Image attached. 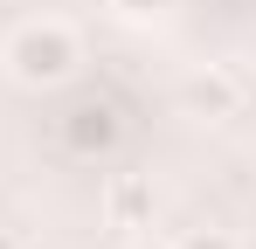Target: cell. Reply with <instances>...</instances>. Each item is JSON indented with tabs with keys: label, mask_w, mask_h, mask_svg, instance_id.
<instances>
[{
	"label": "cell",
	"mask_w": 256,
	"mask_h": 249,
	"mask_svg": "<svg viewBox=\"0 0 256 249\" xmlns=\"http://www.w3.org/2000/svg\"><path fill=\"white\" fill-rule=\"evenodd\" d=\"M7 76L28 83V90H56V83L76 76V62H84V35L62 21V14H35V21H21L14 35H7Z\"/></svg>",
	"instance_id": "cell-1"
},
{
	"label": "cell",
	"mask_w": 256,
	"mask_h": 249,
	"mask_svg": "<svg viewBox=\"0 0 256 249\" xmlns=\"http://www.w3.org/2000/svg\"><path fill=\"white\" fill-rule=\"evenodd\" d=\"M180 104L194 118H236L242 111V83L228 76V70H194V76L180 83Z\"/></svg>",
	"instance_id": "cell-2"
},
{
	"label": "cell",
	"mask_w": 256,
	"mask_h": 249,
	"mask_svg": "<svg viewBox=\"0 0 256 249\" xmlns=\"http://www.w3.org/2000/svg\"><path fill=\"white\" fill-rule=\"evenodd\" d=\"M76 118H84V124H62L70 152H111V146H118V118H111V104H84Z\"/></svg>",
	"instance_id": "cell-3"
},
{
	"label": "cell",
	"mask_w": 256,
	"mask_h": 249,
	"mask_svg": "<svg viewBox=\"0 0 256 249\" xmlns=\"http://www.w3.org/2000/svg\"><path fill=\"white\" fill-rule=\"evenodd\" d=\"M111 214H118V228H138V222L152 214V194H146V180L118 173V180H111Z\"/></svg>",
	"instance_id": "cell-4"
},
{
	"label": "cell",
	"mask_w": 256,
	"mask_h": 249,
	"mask_svg": "<svg viewBox=\"0 0 256 249\" xmlns=\"http://www.w3.org/2000/svg\"><path fill=\"white\" fill-rule=\"evenodd\" d=\"M173 249H242V236H222V228H194V236H180Z\"/></svg>",
	"instance_id": "cell-5"
},
{
	"label": "cell",
	"mask_w": 256,
	"mask_h": 249,
	"mask_svg": "<svg viewBox=\"0 0 256 249\" xmlns=\"http://www.w3.org/2000/svg\"><path fill=\"white\" fill-rule=\"evenodd\" d=\"M111 14H125V21H152V14H166L173 0H104Z\"/></svg>",
	"instance_id": "cell-6"
},
{
	"label": "cell",
	"mask_w": 256,
	"mask_h": 249,
	"mask_svg": "<svg viewBox=\"0 0 256 249\" xmlns=\"http://www.w3.org/2000/svg\"><path fill=\"white\" fill-rule=\"evenodd\" d=\"M132 249H173V242H132Z\"/></svg>",
	"instance_id": "cell-7"
},
{
	"label": "cell",
	"mask_w": 256,
	"mask_h": 249,
	"mask_svg": "<svg viewBox=\"0 0 256 249\" xmlns=\"http://www.w3.org/2000/svg\"><path fill=\"white\" fill-rule=\"evenodd\" d=\"M242 249H256V236H242Z\"/></svg>",
	"instance_id": "cell-8"
},
{
	"label": "cell",
	"mask_w": 256,
	"mask_h": 249,
	"mask_svg": "<svg viewBox=\"0 0 256 249\" xmlns=\"http://www.w3.org/2000/svg\"><path fill=\"white\" fill-rule=\"evenodd\" d=\"M0 249H14V242H7V236H0Z\"/></svg>",
	"instance_id": "cell-9"
}]
</instances>
